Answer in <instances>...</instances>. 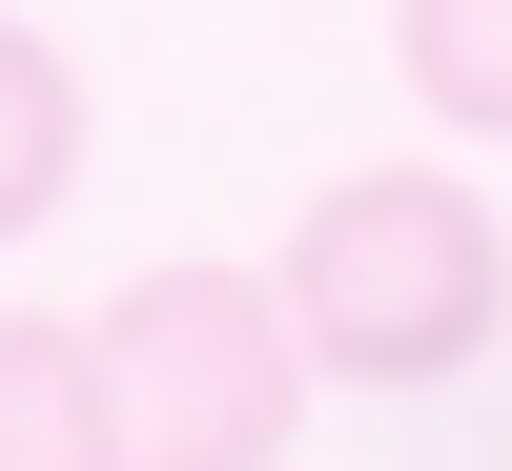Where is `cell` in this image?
Here are the masks:
<instances>
[{
  "label": "cell",
  "instance_id": "obj_1",
  "mask_svg": "<svg viewBox=\"0 0 512 471\" xmlns=\"http://www.w3.org/2000/svg\"><path fill=\"white\" fill-rule=\"evenodd\" d=\"M287 328H308L328 390H472L492 328H512V226L451 164H349V185H308V226H287Z\"/></svg>",
  "mask_w": 512,
  "mask_h": 471
},
{
  "label": "cell",
  "instance_id": "obj_4",
  "mask_svg": "<svg viewBox=\"0 0 512 471\" xmlns=\"http://www.w3.org/2000/svg\"><path fill=\"white\" fill-rule=\"evenodd\" d=\"M62 185H82V62L41 21H0V246H21Z\"/></svg>",
  "mask_w": 512,
  "mask_h": 471
},
{
  "label": "cell",
  "instance_id": "obj_5",
  "mask_svg": "<svg viewBox=\"0 0 512 471\" xmlns=\"http://www.w3.org/2000/svg\"><path fill=\"white\" fill-rule=\"evenodd\" d=\"M390 62L451 144H512V0H390Z\"/></svg>",
  "mask_w": 512,
  "mask_h": 471
},
{
  "label": "cell",
  "instance_id": "obj_3",
  "mask_svg": "<svg viewBox=\"0 0 512 471\" xmlns=\"http://www.w3.org/2000/svg\"><path fill=\"white\" fill-rule=\"evenodd\" d=\"M0 471H123L103 451V328L0 308Z\"/></svg>",
  "mask_w": 512,
  "mask_h": 471
},
{
  "label": "cell",
  "instance_id": "obj_2",
  "mask_svg": "<svg viewBox=\"0 0 512 471\" xmlns=\"http://www.w3.org/2000/svg\"><path fill=\"white\" fill-rule=\"evenodd\" d=\"M308 328H287V287L246 267H144L103 308V451L123 471H287V431H308Z\"/></svg>",
  "mask_w": 512,
  "mask_h": 471
}]
</instances>
